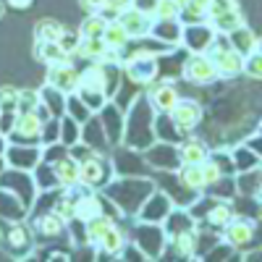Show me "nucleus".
Wrapping results in <instances>:
<instances>
[{"mask_svg":"<svg viewBox=\"0 0 262 262\" xmlns=\"http://www.w3.org/2000/svg\"><path fill=\"white\" fill-rule=\"evenodd\" d=\"M105 42L111 45V50L113 53H121L128 42H131V37H128V32L123 29V24L118 18H113L111 24H107V32H105Z\"/></svg>","mask_w":262,"mask_h":262,"instance_id":"25","label":"nucleus"},{"mask_svg":"<svg viewBox=\"0 0 262 262\" xmlns=\"http://www.w3.org/2000/svg\"><path fill=\"white\" fill-rule=\"evenodd\" d=\"M207 55L212 58L221 79H236L238 74H244V53H238L226 34H217L212 39Z\"/></svg>","mask_w":262,"mask_h":262,"instance_id":"1","label":"nucleus"},{"mask_svg":"<svg viewBox=\"0 0 262 262\" xmlns=\"http://www.w3.org/2000/svg\"><path fill=\"white\" fill-rule=\"evenodd\" d=\"M45 84L55 86V90H60L63 95H71L74 90H79L81 84V74L69 63H58V66H48V79Z\"/></svg>","mask_w":262,"mask_h":262,"instance_id":"4","label":"nucleus"},{"mask_svg":"<svg viewBox=\"0 0 262 262\" xmlns=\"http://www.w3.org/2000/svg\"><path fill=\"white\" fill-rule=\"evenodd\" d=\"M184 79L186 81H191V84H200V86H205V84H212L215 79H221L217 76V69H215V63H212V58L207 55V53H191L186 60H184Z\"/></svg>","mask_w":262,"mask_h":262,"instance_id":"2","label":"nucleus"},{"mask_svg":"<svg viewBox=\"0 0 262 262\" xmlns=\"http://www.w3.org/2000/svg\"><path fill=\"white\" fill-rule=\"evenodd\" d=\"M32 3L34 0H6V6L16 8V11H27V8H32Z\"/></svg>","mask_w":262,"mask_h":262,"instance_id":"37","label":"nucleus"},{"mask_svg":"<svg viewBox=\"0 0 262 262\" xmlns=\"http://www.w3.org/2000/svg\"><path fill=\"white\" fill-rule=\"evenodd\" d=\"M113 226V221L111 217H105L102 212L100 215H95V217H90V221H84V233H86V244H100L102 242V236L107 233V228Z\"/></svg>","mask_w":262,"mask_h":262,"instance_id":"21","label":"nucleus"},{"mask_svg":"<svg viewBox=\"0 0 262 262\" xmlns=\"http://www.w3.org/2000/svg\"><path fill=\"white\" fill-rule=\"evenodd\" d=\"M105 254H121L123 252V247H126V236H123V231L113 223L111 228H107V233L102 236V242L97 244Z\"/></svg>","mask_w":262,"mask_h":262,"instance_id":"27","label":"nucleus"},{"mask_svg":"<svg viewBox=\"0 0 262 262\" xmlns=\"http://www.w3.org/2000/svg\"><path fill=\"white\" fill-rule=\"evenodd\" d=\"M179 100H181V97H179V92H176V86H173V84H168V81L158 84L155 90L149 92V102L155 105L160 113H170L173 107L179 105Z\"/></svg>","mask_w":262,"mask_h":262,"instance_id":"15","label":"nucleus"},{"mask_svg":"<svg viewBox=\"0 0 262 262\" xmlns=\"http://www.w3.org/2000/svg\"><path fill=\"white\" fill-rule=\"evenodd\" d=\"M181 18H170V21H155L152 27V34H155L160 42H168V45H179L184 39V29L179 24Z\"/></svg>","mask_w":262,"mask_h":262,"instance_id":"17","label":"nucleus"},{"mask_svg":"<svg viewBox=\"0 0 262 262\" xmlns=\"http://www.w3.org/2000/svg\"><path fill=\"white\" fill-rule=\"evenodd\" d=\"M66 34V27L55 18H39L34 24V39H45V42H60Z\"/></svg>","mask_w":262,"mask_h":262,"instance_id":"22","label":"nucleus"},{"mask_svg":"<svg viewBox=\"0 0 262 262\" xmlns=\"http://www.w3.org/2000/svg\"><path fill=\"white\" fill-rule=\"evenodd\" d=\"M42 134H45V118L39 116V111L34 113H16V123L11 128V137H21V142H37Z\"/></svg>","mask_w":262,"mask_h":262,"instance_id":"5","label":"nucleus"},{"mask_svg":"<svg viewBox=\"0 0 262 262\" xmlns=\"http://www.w3.org/2000/svg\"><path fill=\"white\" fill-rule=\"evenodd\" d=\"M170 118L181 131H191L202 121V105L196 100H179V105L170 111Z\"/></svg>","mask_w":262,"mask_h":262,"instance_id":"8","label":"nucleus"},{"mask_svg":"<svg viewBox=\"0 0 262 262\" xmlns=\"http://www.w3.org/2000/svg\"><path fill=\"white\" fill-rule=\"evenodd\" d=\"M252 233H254V223H249L247 217H231L223 226V242L228 247H244L252 242Z\"/></svg>","mask_w":262,"mask_h":262,"instance_id":"10","label":"nucleus"},{"mask_svg":"<svg viewBox=\"0 0 262 262\" xmlns=\"http://www.w3.org/2000/svg\"><path fill=\"white\" fill-rule=\"evenodd\" d=\"M254 53H262V37H257V45H254Z\"/></svg>","mask_w":262,"mask_h":262,"instance_id":"38","label":"nucleus"},{"mask_svg":"<svg viewBox=\"0 0 262 262\" xmlns=\"http://www.w3.org/2000/svg\"><path fill=\"white\" fill-rule=\"evenodd\" d=\"M173 247H176V252L184 254V257L191 254V249H194V233H191V228H186V231L173 236Z\"/></svg>","mask_w":262,"mask_h":262,"instance_id":"32","label":"nucleus"},{"mask_svg":"<svg viewBox=\"0 0 262 262\" xmlns=\"http://www.w3.org/2000/svg\"><path fill=\"white\" fill-rule=\"evenodd\" d=\"M107 24H111V18H105L102 13H90V16H84L81 27H79V34L81 37H105Z\"/></svg>","mask_w":262,"mask_h":262,"instance_id":"24","label":"nucleus"},{"mask_svg":"<svg viewBox=\"0 0 262 262\" xmlns=\"http://www.w3.org/2000/svg\"><path fill=\"white\" fill-rule=\"evenodd\" d=\"M105 181V165L100 158H90V160H84L81 163V186L86 189H92V186H100Z\"/></svg>","mask_w":262,"mask_h":262,"instance_id":"19","label":"nucleus"},{"mask_svg":"<svg viewBox=\"0 0 262 262\" xmlns=\"http://www.w3.org/2000/svg\"><path fill=\"white\" fill-rule=\"evenodd\" d=\"M100 202L95 200V196H81V200H76V221H90V217L100 215Z\"/></svg>","mask_w":262,"mask_h":262,"instance_id":"30","label":"nucleus"},{"mask_svg":"<svg viewBox=\"0 0 262 262\" xmlns=\"http://www.w3.org/2000/svg\"><path fill=\"white\" fill-rule=\"evenodd\" d=\"M3 242H6L3 247H6L8 254L13 252V247H21V249H24V254H27L29 247H32V233H29L27 226H21V223H8V226H6Z\"/></svg>","mask_w":262,"mask_h":262,"instance_id":"16","label":"nucleus"},{"mask_svg":"<svg viewBox=\"0 0 262 262\" xmlns=\"http://www.w3.org/2000/svg\"><path fill=\"white\" fill-rule=\"evenodd\" d=\"M202 3H207V6H210V3H212V0H202Z\"/></svg>","mask_w":262,"mask_h":262,"instance_id":"41","label":"nucleus"},{"mask_svg":"<svg viewBox=\"0 0 262 262\" xmlns=\"http://www.w3.org/2000/svg\"><path fill=\"white\" fill-rule=\"evenodd\" d=\"M215 37H217V32L207 24V21H200V24H186L184 27L181 42L189 48V53H207Z\"/></svg>","mask_w":262,"mask_h":262,"instance_id":"7","label":"nucleus"},{"mask_svg":"<svg viewBox=\"0 0 262 262\" xmlns=\"http://www.w3.org/2000/svg\"><path fill=\"white\" fill-rule=\"evenodd\" d=\"M244 74L262 81V53H249V55H244Z\"/></svg>","mask_w":262,"mask_h":262,"instance_id":"33","label":"nucleus"},{"mask_svg":"<svg viewBox=\"0 0 262 262\" xmlns=\"http://www.w3.org/2000/svg\"><path fill=\"white\" fill-rule=\"evenodd\" d=\"M105 3H107V0H79V6L84 11H90V13H100Z\"/></svg>","mask_w":262,"mask_h":262,"instance_id":"36","label":"nucleus"},{"mask_svg":"<svg viewBox=\"0 0 262 262\" xmlns=\"http://www.w3.org/2000/svg\"><path fill=\"white\" fill-rule=\"evenodd\" d=\"M18 92L21 90H16V86H3V107H6V111H13V107H16V102H18Z\"/></svg>","mask_w":262,"mask_h":262,"instance_id":"35","label":"nucleus"},{"mask_svg":"<svg viewBox=\"0 0 262 262\" xmlns=\"http://www.w3.org/2000/svg\"><path fill=\"white\" fill-rule=\"evenodd\" d=\"M179 158L181 163H205L210 158V152H207V144L200 142V139H186L179 149Z\"/></svg>","mask_w":262,"mask_h":262,"instance_id":"23","label":"nucleus"},{"mask_svg":"<svg viewBox=\"0 0 262 262\" xmlns=\"http://www.w3.org/2000/svg\"><path fill=\"white\" fill-rule=\"evenodd\" d=\"M126 74L131 81H137V84H149V81H155L158 76V60L152 53H139V55H131L126 60Z\"/></svg>","mask_w":262,"mask_h":262,"instance_id":"6","label":"nucleus"},{"mask_svg":"<svg viewBox=\"0 0 262 262\" xmlns=\"http://www.w3.org/2000/svg\"><path fill=\"white\" fill-rule=\"evenodd\" d=\"M233 8H238L236 0H212V3H210V16L226 13V11H233ZM210 16H207V18H210Z\"/></svg>","mask_w":262,"mask_h":262,"instance_id":"34","label":"nucleus"},{"mask_svg":"<svg viewBox=\"0 0 262 262\" xmlns=\"http://www.w3.org/2000/svg\"><path fill=\"white\" fill-rule=\"evenodd\" d=\"M53 173L63 189H74L81 186V163H76L71 155H63L53 163Z\"/></svg>","mask_w":262,"mask_h":262,"instance_id":"9","label":"nucleus"},{"mask_svg":"<svg viewBox=\"0 0 262 262\" xmlns=\"http://www.w3.org/2000/svg\"><path fill=\"white\" fill-rule=\"evenodd\" d=\"M228 39H231V45L238 50V53H244V55H249V53H254V45H257V37H254V32L244 24L242 29H236V32H231V34H226Z\"/></svg>","mask_w":262,"mask_h":262,"instance_id":"26","label":"nucleus"},{"mask_svg":"<svg viewBox=\"0 0 262 262\" xmlns=\"http://www.w3.org/2000/svg\"><path fill=\"white\" fill-rule=\"evenodd\" d=\"M231 217H233V210H231L228 202H217V205H212V207L207 210V221H210L212 226H226Z\"/></svg>","mask_w":262,"mask_h":262,"instance_id":"31","label":"nucleus"},{"mask_svg":"<svg viewBox=\"0 0 262 262\" xmlns=\"http://www.w3.org/2000/svg\"><path fill=\"white\" fill-rule=\"evenodd\" d=\"M254 194H257V200L262 202V181H259V186H257V191H254Z\"/></svg>","mask_w":262,"mask_h":262,"instance_id":"39","label":"nucleus"},{"mask_svg":"<svg viewBox=\"0 0 262 262\" xmlns=\"http://www.w3.org/2000/svg\"><path fill=\"white\" fill-rule=\"evenodd\" d=\"M69 50L60 42H45V39H34V58L45 66H58V63H69Z\"/></svg>","mask_w":262,"mask_h":262,"instance_id":"12","label":"nucleus"},{"mask_svg":"<svg viewBox=\"0 0 262 262\" xmlns=\"http://www.w3.org/2000/svg\"><path fill=\"white\" fill-rule=\"evenodd\" d=\"M207 24H210L217 34H231V32H236V29H242V27L247 24V18H244V13L238 11V8H233V11H226V13L210 16Z\"/></svg>","mask_w":262,"mask_h":262,"instance_id":"14","label":"nucleus"},{"mask_svg":"<svg viewBox=\"0 0 262 262\" xmlns=\"http://www.w3.org/2000/svg\"><path fill=\"white\" fill-rule=\"evenodd\" d=\"M170 212V202L165 194H155L152 200H147L144 210H142V217H147V223H160L165 221V215Z\"/></svg>","mask_w":262,"mask_h":262,"instance_id":"20","label":"nucleus"},{"mask_svg":"<svg viewBox=\"0 0 262 262\" xmlns=\"http://www.w3.org/2000/svg\"><path fill=\"white\" fill-rule=\"evenodd\" d=\"M76 55H81L86 60H111V58H116V53L105 42V37H81L79 48H76Z\"/></svg>","mask_w":262,"mask_h":262,"instance_id":"11","label":"nucleus"},{"mask_svg":"<svg viewBox=\"0 0 262 262\" xmlns=\"http://www.w3.org/2000/svg\"><path fill=\"white\" fill-rule=\"evenodd\" d=\"M179 179L186 189H194V191H202L207 189V173H205V163H181V170H179Z\"/></svg>","mask_w":262,"mask_h":262,"instance_id":"13","label":"nucleus"},{"mask_svg":"<svg viewBox=\"0 0 262 262\" xmlns=\"http://www.w3.org/2000/svg\"><path fill=\"white\" fill-rule=\"evenodd\" d=\"M118 21L123 24V29L128 32V37H131V39H142V37L152 34V27H155V16H152L149 11L144 13L139 6L126 8V11L118 16Z\"/></svg>","mask_w":262,"mask_h":262,"instance_id":"3","label":"nucleus"},{"mask_svg":"<svg viewBox=\"0 0 262 262\" xmlns=\"http://www.w3.org/2000/svg\"><path fill=\"white\" fill-rule=\"evenodd\" d=\"M32 226H34V231L42 233V236H60V233L66 231V226H69V221H66V217H60L58 212H48V215H39Z\"/></svg>","mask_w":262,"mask_h":262,"instance_id":"18","label":"nucleus"},{"mask_svg":"<svg viewBox=\"0 0 262 262\" xmlns=\"http://www.w3.org/2000/svg\"><path fill=\"white\" fill-rule=\"evenodd\" d=\"M184 6L179 0H155V8H152V16L155 21H170V18H181Z\"/></svg>","mask_w":262,"mask_h":262,"instance_id":"28","label":"nucleus"},{"mask_svg":"<svg viewBox=\"0 0 262 262\" xmlns=\"http://www.w3.org/2000/svg\"><path fill=\"white\" fill-rule=\"evenodd\" d=\"M42 92H34V90H21L18 92V102H16V113H34L39 111L42 105Z\"/></svg>","mask_w":262,"mask_h":262,"instance_id":"29","label":"nucleus"},{"mask_svg":"<svg viewBox=\"0 0 262 262\" xmlns=\"http://www.w3.org/2000/svg\"><path fill=\"white\" fill-rule=\"evenodd\" d=\"M179 3H181V6H186V3H191V0H179Z\"/></svg>","mask_w":262,"mask_h":262,"instance_id":"40","label":"nucleus"}]
</instances>
